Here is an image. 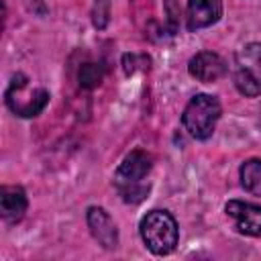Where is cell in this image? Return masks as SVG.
Wrapping results in <instances>:
<instances>
[{
  "label": "cell",
  "mask_w": 261,
  "mask_h": 261,
  "mask_svg": "<svg viewBox=\"0 0 261 261\" xmlns=\"http://www.w3.org/2000/svg\"><path fill=\"white\" fill-rule=\"evenodd\" d=\"M153 163L151 155L143 149L130 151L122 163L114 171V186L120 194V198L126 204H139L149 194V184H145V177L149 175Z\"/></svg>",
  "instance_id": "cell-1"
},
{
  "label": "cell",
  "mask_w": 261,
  "mask_h": 261,
  "mask_svg": "<svg viewBox=\"0 0 261 261\" xmlns=\"http://www.w3.org/2000/svg\"><path fill=\"white\" fill-rule=\"evenodd\" d=\"M141 239L153 255H169L179 241L175 218L167 210H151L141 218Z\"/></svg>",
  "instance_id": "cell-2"
},
{
  "label": "cell",
  "mask_w": 261,
  "mask_h": 261,
  "mask_svg": "<svg viewBox=\"0 0 261 261\" xmlns=\"http://www.w3.org/2000/svg\"><path fill=\"white\" fill-rule=\"evenodd\" d=\"M222 114V106L212 94H196L184 108L181 124L188 135L196 141H206L212 137L216 122Z\"/></svg>",
  "instance_id": "cell-3"
},
{
  "label": "cell",
  "mask_w": 261,
  "mask_h": 261,
  "mask_svg": "<svg viewBox=\"0 0 261 261\" xmlns=\"http://www.w3.org/2000/svg\"><path fill=\"white\" fill-rule=\"evenodd\" d=\"M6 106L20 118H33L43 112L49 102V92L45 88H31L29 77L24 73L12 75L6 88Z\"/></svg>",
  "instance_id": "cell-4"
},
{
  "label": "cell",
  "mask_w": 261,
  "mask_h": 261,
  "mask_svg": "<svg viewBox=\"0 0 261 261\" xmlns=\"http://www.w3.org/2000/svg\"><path fill=\"white\" fill-rule=\"evenodd\" d=\"M228 218H232L237 232L245 237H261V206L245 200H228L224 206Z\"/></svg>",
  "instance_id": "cell-5"
},
{
  "label": "cell",
  "mask_w": 261,
  "mask_h": 261,
  "mask_svg": "<svg viewBox=\"0 0 261 261\" xmlns=\"http://www.w3.org/2000/svg\"><path fill=\"white\" fill-rule=\"evenodd\" d=\"M86 222L92 237L102 249L114 251L118 247V228L102 206H90L86 212Z\"/></svg>",
  "instance_id": "cell-6"
},
{
  "label": "cell",
  "mask_w": 261,
  "mask_h": 261,
  "mask_svg": "<svg viewBox=\"0 0 261 261\" xmlns=\"http://www.w3.org/2000/svg\"><path fill=\"white\" fill-rule=\"evenodd\" d=\"M188 71L192 77H196L198 82L202 84H212V82H218L220 77L226 75L228 71V65L226 61L214 53V51H198L190 63H188Z\"/></svg>",
  "instance_id": "cell-7"
},
{
  "label": "cell",
  "mask_w": 261,
  "mask_h": 261,
  "mask_svg": "<svg viewBox=\"0 0 261 261\" xmlns=\"http://www.w3.org/2000/svg\"><path fill=\"white\" fill-rule=\"evenodd\" d=\"M222 16V0H188V31H200L216 24Z\"/></svg>",
  "instance_id": "cell-8"
},
{
  "label": "cell",
  "mask_w": 261,
  "mask_h": 261,
  "mask_svg": "<svg viewBox=\"0 0 261 261\" xmlns=\"http://www.w3.org/2000/svg\"><path fill=\"white\" fill-rule=\"evenodd\" d=\"M27 208H29L27 192L20 186H2L0 188V214H2L4 222H8V224L20 222Z\"/></svg>",
  "instance_id": "cell-9"
},
{
  "label": "cell",
  "mask_w": 261,
  "mask_h": 261,
  "mask_svg": "<svg viewBox=\"0 0 261 261\" xmlns=\"http://www.w3.org/2000/svg\"><path fill=\"white\" fill-rule=\"evenodd\" d=\"M234 59H237L239 69H245V71H249L261 80V43L253 41V43L243 45L237 51Z\"/></svg>",
  "instance_id": "cell-10"
},
{
  "label": "cell",
  "mask_w": 261,
  "mask_h": 261,
  "mask_svg": "<svg viewBox=\"0 0 261 261\" xmlns=\"http://www.w3.org/2000/svg\"><path fill=\"white\" fill-rule=\"evenodd\" d=\"M241 186L251 196H261V159H247L239 169Z\"/></svg>",
  "instance_id": "cell-11"
},
{
  "label": "cell",
  "mask_w": 261,
  "mask_h": 261,
  "mask_svg": "<svg viewBox=\"0 0 261 261\" xmlns=\"http://www.w3.org/2000/svg\"><path fill=\"white\" fill-rule=\"evenodd\" d=\"M234 86L247 98H257L261 94V80L245 69H239V67L234 71Z\"/></svg>",
  "instance_id": "cell-12"
},
{
  "label": "cell",
  "mask_w": 261,
  "mask_h": 261,
  "mask_svg": "<svg viewBox=\"0 0 261 261\" xmlns=\"http://www.w3.org/2000/svg\"><path fill=\"white\" fill-rule=\"evenodd\" d=\"M102 77H104V69L98 65V63H84L80 67V73H77V80H80V86L86 88V90H94L102 84Z\"/></svg>",
  "instance_id": "cell-13"
},
{
  "label": "cell",
  "mask_w": 261,
  "mask_h": 261,
  "mask_svg": "<svg viewBox=\"0 0 261 261\" xmlns=\"http://www.w3.org/2000/svg\"><path fill=\"white\" fill-rule=\"evenodd\" d=\"M92 14H94V27L104 29L108 24V18H110V2L108 0H98Z\"/></svg>",
  "instance_id": "cell-14"
},
{
  "label": "cell",
  "mask_w": 261,
  "mask_h": 261,
  "mask_svg": "<svg viewBox=\"0 0 261 261\" xmlns=\"http://www.w3.org/2000/svg\"><path fill=\"white\" fill-rule=\"evenodd\" d=\"M167 12H169L171 31H175V29H177V14H179V10H175V2H173V0H167Z\"/></svg>",
  "instance_id": "cell-15"
}]
</instances>
